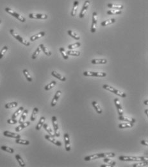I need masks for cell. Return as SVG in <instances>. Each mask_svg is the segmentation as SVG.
<instances>
[{"label":"cell","instance_id":"6da1fadb","mask_svg":"<svg viewBox=\"0 0 148 167\" xmlns=\"http://www.w3.org/2000/svg\"><path fill=\"white\" fill-rule=\"evenodd\" d=\"M119 159L123 161H147V157H135V156H121L119 157Z\"/></svg>","mask_w":148,"mask_h":167},{"label":"cell","instance_id":"7a4b0ae2","mask_svg":"<svg viewBox=\"0 0 148 167\" xmlns=\"http://www.w3.org/2000/svg\"><path fill=\"white\" fill-rule=\"evenodd\" d=\"M103 89L107 90L108 91H110L111 93H113L114 94H115L116 95L119 96H121V98H126V94H125L123 92L119 90H117L116 89H115L114 87H113L112 86H110L108 84H104L103 86Z\"/></svg>","mask_w":148,"mask_h":167},{"label":"cell","instance_id":"3957f363","mask_svg":"<svg viewBox=\"0 0 148 167\" xmlns=\"http://www.w3.org/2000/svg\"><path fill=\"white\" fill-rule=\"evenodd\" d=\"M10 34H11L12 36H13V37H14L15 39H16L17 40H18L21 43L23 44L24 45H25V46H30V42L27 41L26 40V39H24L23 37H22L21 36H19L18 34L16 33V31H15L14 30H12V29L10 30Z\"/></svg>","mask_w":148,"mask_h":167},{"label":"cell","instance_id":"277c9868","mask_svg":"<svg viewBox=\"0 0 148 167\" xmlns=\"http://www.w3.org/2000/svg\"><path fill=\"white\" fill-rule=\"evenodd\" d=\"M5 10L7 13H9V14H10L11 16H12L13 17H16V19H17L19 21H20L21 22H23V23H24L26 21V19L24 18V17H23L22 16H21L20 14H19L18 13L16 12L15 11H14L13 10H12L9 7H6L5 9Z\"/></svg>","mask_w":148,"mask_h":167},{"label":"cell","instance_id":"5b68a950","mask_svg":"<svg viewBox=\"0 0 148 167\" xmlns=\"http://www.w3.org/2000/svg\"><path fill=\"white\" fill-rule=\"evenodd\" d=\"M52 123H53V127L54 128V133L55 136L56 137L59 138L60 136V131H59V125H58V121H57V119L56 116H52Z\"/></svg>","mask_w":148,"mask_h":167},{"label":"cell","instance_id":"8992f818","mask_svg":"<svg viewBox=\"0 0 148 167\" xmlns=\"http://www.w3.org/2000/svg\"><path fill=\"white\" fill-rule=\"evenodd\" d=\"M83 75L87 77H104L107 76V73L105 72H84Z\"/></svg>","mask_w":148,"mask_h":167},{"label":"cell","instance_id":"52a82bcc","mask_svg":"<svg viewBox=\"0 0 148 167\" xmlns=\"http://www.w3.org/2000/svg\"><path fill=\"white\" fill-rule=\"evenodd\" d=\"M105 153H101V154H92L91 156H87L84 158L85 161H93V160L97 159L100 158H105Z\"/></svg>","mask_w":148,"mask_h":167},{"label":"cell","instance_id":"ba28073f","mask_svg":"<svg viewBox=\"0 0 148 167\" xmlns=\"http://www.w3.org/2000/svg\"><path fill=\"white\" fill-rule=\"evenodd\" d=\"M97 23V14L96 12H94L92 15V23L91 29H90V31H91L92 33H95V31H96Z\"/></svg>","mask_w":148,"mask_h":167},{"label":"cell","instance_id":"9c48e42d","mask_svg":"<svg viewBox=\"0 0 148 167\" xmlns=\"http://www.w3.org/2000/svg\"><path fill=\"white\" fill-rule=\"evenodd\" d=\"M64 143H65V149L67 152H69L71 150V142H70L69 135L67 133L64 134Z\"/></svg>","mask_w":148,"mask_h":167},{"label":"cell","instance_id":"30bf717a","mask_svg":"<svg viewBox=\"0 0 148 167\" xmlns=\"http://www.w3.org/2000/svg\"><path fill=\"white\" fill-rule=\"evenodd\" d=\"M90 5V1L89 0H86L84 4H83V8L81 9V12H80V18H83V17H84L85 15V13L87 12V9L88 8V6Z\"/></svg>","mask_w":148,"mask_h":167},{"label":"cell","instance_id":"8fae6325","mask_svg":"<svg viewBox=\"0 0 148 167\" xmlns=\"http://www.w3.org/2000/svg\"><path fill=\"white\" fill-rule=\"evenodd\" d=\"M114 104H115V106L117 109V111H118V114L119 116H122L124 114V111L123 109V107L121 104L118 98H115L114 99Z\"/></svg>","mask_w":148,"mask_h":167},{"label":"cell","instance_id":"7c38bea8","mask_svg":"<svg viewBox=\"0 0 148 167\" xmlns=\"http://www.w3.org/2000/svg\"><path fill=\"white\" fill-rule=\"evenodd\" d=\"M29 17L31 19H46L48 16L46 14H30Z\"/></svg>","mask_w":148,"mask_h":167},{"label":"cell","instance_id":"4fadbf2b","mask_svg":"<svg viewBox=\"0 0 148 167\" xmlns=\"http://www.w3.org/2000/svg\"><path fill=\"white\" fill-rule=\"evenodd\" d=\"M45 138L48 141H51V143H53V144H55V145L59 146V147H60L62 145V143L60 141H59V140H57V139L55 138V137H53V136H50V134H47L45 136Z\"/></svg>","mask_w":148,"mask_h":167},{"label":"cell","instance_id":"5bb4252c","mask_svg":"<svg viewBox=\"0 0 148 167\" xmlns=\"http://www.w3.org/2000/svg\"><path fill=\"white\" fill-rule=\"evenodd\" d=\"M61 94H62L61 91H57V93H56L55 94L53 100H52V101H51V107H55V106L57 105V102H58V100H59V98L61 96Z\"/></svg>","mask_w":148,"mask_h":167},{"label":"cell","instance_id":"9a60e30c","mask_svg":"<svg viewBox=\"0 0 148 167\" xmlns=\"http://www.w3.org/2000/svg\"><path fill=\"white\" fill-rule=\"evenodd\" d=\"M3 135L6 137H9V138H13L17 139V138H21V135L19 134H16L14 132H11L9 131H4L3 132Z\"/></svg>","mask_w":148,"mask_h":167},{"label":"cell","instance_id":"2e32d148","mask_svg":"<svg viewBox=\"0 0 148 167\" xmlns=\"http://www.w3.org/2000/svg\"><path fill=\"white\" fill-rule=\"evenodd\" d=\"M30 125V121H26V122H23V123H21L20 125H19L18 127H16L15 128V130L17 132H19L21 131L22 130H23L24 128H25L26 127H28L29 125Z\"/></svg>","mask_w":148,"mask_h":167},{"label":"cell","instance_id":"e0dca14e","mask_svg":"<svg viewBox=\"0 0 148 167\" xmlns=\"http://www.w3.org/2000/svg\"><path fill=\"white\" fill-rule=\"evenodd\" d=\"M119 120H121V121H127V122H130V123H134L136 121V120L135 118L128 117V116H125L123 115L119 116Z\"/></svg>","mask_w":148,"mask_h":167},{"label":"cell","instance_id":"ac0fdd59","mask_svg":"<svg viewBox=\"0 0 148 167\" xmlns=\"http://www.w3.org/2000/svg\"><path fill=\"white\" fill-rule=\"evenodd\" d=\"M51 75L53 76L54 77H55V78H57V79H59L60 80H61V81H66V78L64 76H63L62 75L60 74L59 73H58V72H57L56 71H53V72H51Z\"/></svg>","mask_w":148,"mask_h":167},{"label":"cell","instance_id":"d6986e66","mask_svg":"<svg viewBox=\"0 0 148 167\" xmlns=\"http://www.w3.org/2000/svg\"><path fill=\"white\" fill-rule=\"evenodd\" d=\"M45 35H46V33H45L44 31H40L39 33L37 34L34 35V36H31V37H30V41H35L37 40L38 39L44 37Z\"/></svg>","mask_w":148,"mask_h":167},{"label":"cell","instance_id":"ffe728a7","mask_svg":"<svg viewBox=\"0 0 148 167\" xmlns=\"http://www.w3.org/2000/svg\"><path fill=\"white\" fill-rule=\"evenodd\" d=\"M28 109H24V110H23V111L22 112L21 116L20 119H19V120L18 121L19 123H20L21 124V123H23V122L25 121L26 116H27L28 115Z\"/></svg>","mask_w":148,"mask_h":167},{"label":"cell","instance_id":"44dd1931","mask_svg":"<svg viewBox=\"0 0 148 167\" xmlns=\"http://www.w3.org/2000/svg\"><path fill=\"white\" fill-rule=\"evenodd\" d=\"M107 6L110 9H115V10H122L124 8V6L123 5H117L114 4V3H108Z\"/></svg>","mask_w":148,"mask_h":167},{"label":"cell","instance_id":"7402d4cb","mask_svg":"<svg viewBox=\"0 0 148 167\" xmlns=\"http://www.w3.org/2000/svg\"><path fill=\"white\" fill-rule=\"evenodd\" d=\"M133 127V123H130V122H125V123H122L119 125V128H131Z\"/></svg>","mask_w":148,"mask_h":167},{"label":"cell","instance_id":"603a6c76","mask_svg":"<svg viewBox=\"0 0 148 167\" xmlns=\"http://www.w3.org/2000/svg\"><path fill=\"white\" fill-rule=\"evenodd\" d=\"M45 121H46V118L44 117V116H42V117L40 118L39 121H38V124H37V126H36V130H40V128L43 127V125H44Z\"/></svg>","mask_w":148,"mask_h":167},{"label":"cell","instance_id":"cb8c5ba5","mask_svg":"<svg viewBox=\"0 0 148 167\" xmlns=\"http://www.w3.org/2000/svg\"><path fill=\"white\" fill-rule=\"evenodd\" d=\"M43 127H44V129H45V130H46V131L49 133V134H50V136H53V137H55V136L54 132L53 131V130L51 129V127L49 126L48 124H47V123H44V125H43Z\"/></svg>","mask_w":148,"mask_h":167},{"label":"cell","instance_id":"d4e9b609","mask_svg":"<svg viewBox=\"0 0 148 167\" xmlns=\"http://www.w3.org/2000/svg\"><path fill=\"white\" fill-rule=\"evenodd\" d=\"M15 157H16V160L17 161V162H18V163L19 164L20 166H21V167L25 166H26L25 162L24 161V160H23V158L21 157V156L19 155V154H16V156H15Z\"/></svg>","mask_w":148,"mask_h":167},{"label":"cell","instance_id":"484cf974","mask_svg":"<svg viewBox=\"0 0 148 167\" xmlns=\"http://www.w3.org/2000/svg\"><path fill=\"white\" fill-rule=\"evenodd\" d=\"M79 5V2L78 1H74V3H73V10L71 11V16L73 17L76 16V12H77V9H78V7Z\"/></svg>","mask_w":148,"mask_h":167},{"label":"cell","instance_id":"4316f807","mask_svg":"<svg viewBox=\"0 0 148 167\" xmlns=\"http://www.w3.org/2000/svg\"><path fill=\"white\" fill-rule=\"evenodd\" d=\"M23 73L24 74V75L25 76V77L26 78L27 80L30 82H31L33 79H32V77H31V75H30V72H28V70H26V69H24V70H23Z\"/></svg>","mask_w":148,"mask_h":167},{"label":"cell","instance_id":"83f0119b","mask_svg":"<svg viewBox=\"0 0 148 167\" xmlns=\"http://www.w3.org/2000/svg\"><path fill=\"white\" fill-rule=\"evenodd\" d=\"M92 64H107V60L104 59H93L92 60Z\"/></svg>","mask_w":148,"mask_h":167},{"label":"cell","instance_id":"f1b7e54d","mask_svg":"<svg viewBox=\"0 0 148 167\" xmlns=\"http://www.w3.org/2000/svg\"><path fill=\"white\" fill-rule=\"evenodd\" d=\"M115 23V19L114 18L112 19H108V20L104 21H103L102 23H101V26H108L109 24H114V23Z\"/></svg>","mask_w":148,"mask_h":167},{"label":"cell","instance_id":"f546056e","mask_svg":"<svg viewBox=\"0 0 148 167\" xmlns=\"http://www.w3.org/2000/svg\"><path fill=\"white\" fill-rule=\"evenodd\" d=\"M92 104L93 107L95 108V111H97V113L100 114H101V113H102V109H101V107H100V105L98 104V103H97V102L93 101Z\"/></svg>","mask_w":148,"mask_h":167},{"label":"cell","instance_id":"4dcf8cb0","mask_svg":"<svg viewBox=\"0 0 148 167\" xmlns=\"http://www.w3.org/2000/svg\"><path fill=\"white\" fill-rule=\"evenodd\" d=\"M16 143L17 144L24 145H30V141L26 140H23L21 138H17L16 140Z\"/></svg>","mask_w":148,"mask_h":167},{"label":"cell","instance_id":"1f68e13d","mask_svg":"<svg viewBox=\"0 0 148 167\" xmlns=\"http://www.w3.org/2000/svg\"><path fill=\"white\" fill-rule=\"evenodd\" d=\"M39 46L40 47V48H41V50H42L43 51H44V53H45V54L47 56H48V57H50V56L51 55V52L50 51V50H48V49L46 47V46H44V44H40V45H39Z\"/></svg>","mask_w":148,"mask_h":167},{"label":"cell","instance_id":"d6a6232c","mask_svg":"<svg viewBox=\"0 0 148 167\" xmlns=\"http://www.w3.org/2000/svg\"><path fill=\"white\" fill-rule=\"evenodd\" d=\"M38 113V109L37 108V107H34L33 112H32V114H31V118H30V120H31V121H34L35 120Z\"/></svg>","mask_w":148,"mask_h":167},{"label":"cell","instance_id":"836d02e7","mask_svg":"<svg viewBox=\"0 0 148 167\" xmlns=\"http://www.w3.org/2000/svg\"><path fill=\"white\" fill-rule=\"evenodd\" d=\"M23 110H24V107H19V108L18 109H17V110L12 114V118L16 119V118L18 117V116L20 115V114L21 113H22V112L23 111Z\"/></svg>","mask_w":148,"mask_h":167},{"label":"cell","instance_id":"e575fe53","mask_svg":"<svg viewBox=\"0 0 148 167\" xmlns=\"http://www.w3.org/2000/svg\"><path fill=\"white\" fill-rule=\"evenodd\" d=\"M18 106V103L17 102H12L7 103L5 105V107L6 109H11V108H14Z\"/></svg>","mask_w":148,"mask_h":167},{"label":"cell","instance_id":"d590c367","mask_svg":"<svg viewBox=\"0 0 148 167\" xmlns=\"http://www.w3.org/2000/svg\"><path fill=\"white\" fill-rule=\"evenodd\" d=\"M0 149H2V150H3V151L7 152H9V153H10V154H13V153L14 152V150L12 148H10V147H7V146L3 145L0 147Z\"/></svg>","mask_w":148,"mask_h":167},{"label":"cell","instance_id":"8d00e7d4","mask_svg":"<svg viewBox=\"0 0 148 167\" xmlns=\"http://www.w3.org/2000/svg\"><path fill=\"white\" fill-rule=\"evenodd\" d=\"M57 84V82L55 80H53V81H51V82H50V84L47 85V86H45L44 89L46 91H49V90L51 89L54 87L55 86V85Z\"/></svg>","mask_w":148,"mask_h":167},{"label":"cell","instance_id":"74e56055","mask_svg":"<svg viewBox=\"0 0 148 167\" xmlns=\"http://www.w3.org/2000/svg\"><path fill=\"white\" fill-rule=\"evenodd\" d=\"M67 33H68V34L70 36H71L73 38H74V39H76V40H80V36L77 34H76L75 32L72 31V30H68V31H67Z\"/></svg>","mask_w":148,"mask_h":167},{"label":"cell","instance_id":"f35d334b","mask_svg":"<svg viewBox=\"0 0 148 167\" xmlns=\"http://www.w3.org/2000/svg\"><path fill=\"white\" fill-rule=\"evenodd\" d=\"M67 54L68 55H72V56H75V57H78V56L80 55V52L78 51H74V50H69L67 51Z\"/></svg>","mask_w":148,"mask_h":167},{"label":"cell","instance_id":"ab89813d","mask_svg":"<svg viewBox=\"0 0 148 167\" xmlns=\"http://www.w3.org/2000/svg\"><path fill=\"white\" fill-rule=\"evenodd\" d=\"M40 51H41V48H40V46H38V47H37V48L36 49L35 51H34V53H33L32 56H31V58H32V59H37V57H38V55H39V53H40Z\"/></svg>","mask_w":148,"mask_h":167},{"label":"cell","instance_id":"60d3db41","mask_svg":"<svg viewBox=\"0 0 148 167\" xmlns=\"http://www.w3.org/2000/svg\"><path fill=\"white\" fill-rule=\"evenodd\" d=\"M107 14L108 15H118L121 14L122 11L121 10H111L107 11Z\"/></svg>","mask_w":148,"mask_h":167},{"label":"cell","instance_id":"b9f144b4","mask_svg":"<svg viewBox=\"0 0 148 167\" xmlns=\"http://www.w3.org/2000/svg\"><path fill=\"white\" fill-rule=\"evenodd\" d=\"M103 161L105 162V163H107V164H110V166H115V164H116V163H115V161H112V160L108 158V157H105V158L103 159Z\"/></svg>","mask_w":148,"mask_h":167},{"label":"cell","instance_id":"7bdbcfd3","mask_svg":"<svg viewBox=\"0 0 148 167\" xmlns=\"http://www.w3.org/2000/svg\"><path fill=\"white\" fill-rule=\"evenodd\" d=\"M140 163H137L133 164V167H140V166H147V161H140Z\"/></svg>","mask_w":148,"mask_h":167},{"label":"cell","instance_id":"ee69618b","mask_svg":"<svg viewBox=\"0 0 148 167\" xmlns=\"http://www.w3.org/2000/svg\"><path fill=\"white\" fill-rule=\"evenodd\" d=\"M80 46H81V43H79V42H77V43H74V44L68 45L67 48H68L69 50H73V49L76 48H79Z\"/></svg>","mask_w":148,"mask_h":167},{"label":"cell","instance_id":"f6af8a7d","mask_svg":"<svg viewBox=\"0 0 148 167\" xmlns=\"http://www.w3.org/2000/svg\"><path fill=\"white\" fill-rule=\"evenodd\" d=\"M59 51H60V53H61L62 55L63 58H64V59L67 60V59H69L68 55L67 54V53L66 52V51H65V49H64V48H60L59 49Z\"/></svg>","mask_w":148,"mask_h":167},{"label":"cell","instance_id":"bcb514c9","mask_svg":"<svg viewBox=\"0 0 148 167\" xmlns=\"http://www.w3.org/2000/svg\"><path fill=\"white\" fill-rule=\"evenodd\" d=\"M8 49H9L8 48V46H3V48L1 50V51H0V59L3 58V56H4L5 54L6 53V52L7 51Z\"/></svg>","mask_w":148,"mask_h":167},{"label":"cell","instance_id":"7dc6e473","mask_svg":"<svg viewBox=\"0 0 148 167\" xmlns=\"http://www.w3.org/2000/svg\"><path fill=\"white\" fill-rule=\"evenodd\" d=\"M17 122H18V121H17L16 119L14 118H10L7 120V123L10 125H15L16 124Z\"/></svg>","mask_w":148,"mask_h":167},{"label":"cell","instance_id":"c3c4849f","mask_svg":"<svg viewBox=\"0 0 148 167\" xmlns=\"http://www.w3.org/2000/svg\"><path fill=\"white\" fill-rule=\"evenodd\" d=\"M140 143L142 145H143L146 146V147L148 146V141H147V140H142V141H140Z\"/></svg>","mask_w":148,"mask_h":167},{"label":"cell","instance_id":"681fc988","mask_svg":"<svg viewBox=\"0 0 148 167\" xmlns=\"http://www.w3.org/2000/svg\"><path fill=\"white\" fill-rule=\"evenodd\" d=\"M101 167H111V166L109 164V165H107V164H103V165H101Z\"/></svg>","mask_w":148,"mask_h":167},{"label":"cell","instance_id":"f907efd6","mask_svg":"<svg viewBox=\"0 0 148 167\" xmlns=\"http://www.w3.org/2000/svg\"><path fill=\"white\" fill-rule=\"evenodd\" d=\"M147 102H148V100H146L145 102H144V104L146 105V106H147V105H148Z\"/></svg>","mask_w":148,"mask_h":167},{"label":"cell","instance_id":"816d5d0a","mask_svg":"<svg viewBox=\"0 0 148 167\" xmlns=\"http://www.w3.org/2000/svg\"><path fill=\"white\" fill-rule=\"evenodd\" d=\"M148 113V109H146V110L145 111V114H146L147 116L148 115V113Z\"/></svg>","mask_w":148,"mask_h":167},{"label":"cell","instance_id":"f5cc1de1","mask_svg":"<svg viewBox=\"0 0 148 167\" xmlns=\"http://www.w3.org/2000/svg\"><path fill=\"white\" fill-rule=\"evenodd\" d=\"M1 23H2V21L0 20V24H1Z\"/></svg>","mask_w":148,"mask_h":167}]
</instances>
